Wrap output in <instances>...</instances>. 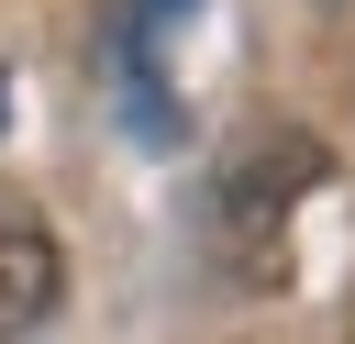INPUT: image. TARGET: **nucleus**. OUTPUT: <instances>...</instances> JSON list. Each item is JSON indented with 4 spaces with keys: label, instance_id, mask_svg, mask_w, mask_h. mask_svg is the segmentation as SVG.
Wrapping results in <instances>:
<instances>
[{
    "label": "nucleus",
    "instance_id": "obj_1",
    "mask_svg": "<svg viewBox=\"0 0 355 344\" xmlns=\"http://www.w3.org/2000/svg\"><path fill=\"white\" fill-rule=\"evenodd\" d=\"M311 166H322V155H311L300 133H266V144H244V166H222V233L244 244L255 277L277 266V200H300Z\"/></svg>",
    "mask_w": 355,
    "mask_h": 344
},
{
    "label": "nucleus",
    "instance_id": "obj_2",
    "mask_svg": "<svg viewBox=\"0 0 355 344\" xmlns=\"http://www.w3.org/2000/svg\"><path fill=\"white\" fill-rule=\"evenodd\" d=\"M189 11H200V0H122V44H111V55H122V111H133L155 144L178 133V100H166V44H178V22H189Z\"/></svg>",
    "mask_w": 355,
    "mask_h": 344
},
{
    "label": "nucleus",
    "instance_id": "obj_3",
    "mask_svg": "<svg viewBox=\"0 0 355 344\" xmlns=\"http://www.w3.org/2000/svg\"><path fill=\"white\" fill-rule=\"evenodd\" d=\"M55 289H67L55 233H44L33 211H11V200H0V344H22V333L55 311Z\"/></svg>",
    "mask_w": 355,
    "mask_h": 344
}]
</instances>
